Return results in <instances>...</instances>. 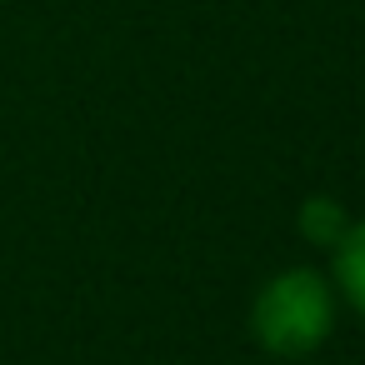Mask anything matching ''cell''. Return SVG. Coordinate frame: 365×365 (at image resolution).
Returning a JSON list of instances; mask_svg holds the SVG:
<instances>
[{
  "label": "cell",
  "instance_id": "obj_1",
  "mask_svg": "<svg viewBox=\"0 0 365 365\" xmlns=\"http://www.w3.org/2000/svg\"><path fill=\"white\" fill-rule=\"evenodd\" d=\"M250 330L270 355H310L330 335V285L315 270H280L250 305Z\"/></svg>",
  "mask_w": 365,
  "mask_h": 365
},
{
  "label": "cell",
  "instance_id": "obj_3",
  "mask_svg": "<svg viewBox=\"0 0 365 365\" xmlns=\"http://www.w3.org/2000/svg\"><path fill=\"white\" fill-rule=\"evenodd\" d=\"M300 230H305L315 245H330V250H335V240L345 235L340 205H335V200H310V205L300 210Z\"/></svg>",
  "mask_w": 365,
  "mask_h": 365
},
{
  "label": "cell",
  "instance_id": "obj_2",
  "mask_svg": "<svg viewBox=\"0 0 365 365\" xmlns=\"http://www.w3.org/2000/svg\"><path fill=\"white\" fill-rule=\"evenodd\" d=\"M335 285L365 315V220L360 225H345V235L335 240Z\"/></svg>",
  "mask_w": 365,
  "mask_h": 365
}]
</instances>
